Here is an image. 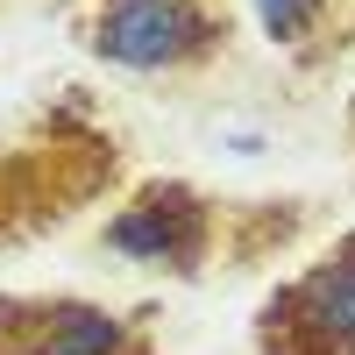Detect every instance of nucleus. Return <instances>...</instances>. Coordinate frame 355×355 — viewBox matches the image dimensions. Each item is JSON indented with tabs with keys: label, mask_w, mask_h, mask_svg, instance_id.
Returning <instances> with one entry per match:
<instances>
[{
	"label": "nucleus",
	"mask_w": 355,
	"mask_h": 355,
	"mask_svg": "<svg viewBox=\"0 0 355 355\" xmlns=\"http://www.w3.org/2000/svg\"><path fill=\"white\" fill-rule=\"evenodd\" d=\"M313 227H320L313 192H214L185 171H142L107 206L93 242H100V256L135 263L150 277L206 284V277L270 270Z\"/></svg>",
	"instance_id": "f257e3e1"
},
{
	"label": "nucleus",
	"mask_w": 355,
	"mask_h": 355,
	"mask_svg": "<svg viewBox=\"0 0 355 355\" xmlns=\"http://www.w3.org/2000/svg\"><path fill=\"white\" fill-rule=\"evenodd\" d=\"M135 185V142L93 85H50L0 128V256L36 249Z\"/></svg>",
	"instance_id": "f03ea898"
},
{
	"label": "nucleus",
	"mask_w": 355,
	"mask_h": 355,
	"mask_svg": "<svg viewBox=\"0 0 355 355\" xmlns=\"http://www.w3.org/2000/svg\"><path fill=\"white\" fill-rule=\"evenodd\" d=\"M64 28L93 64L121 78L199 85L234 57L242 0H85Z\"/></svg>",
	"instance_id": "7ed1b4c3"
},
{
	"label": "nucleus",
	"mask_w": 355,
	"mask_h": 355,
	"mask_svg": "<svg viewBox=\"0 0 355 355\" xmlns=\"http://www.w3.org/2000/svg\"><path fill=\"white\" fill-rule=\"evenodd\" d=\"M249 355H355V227L320 242L256 299Z\"/></svg>",
	"instance_id": "20e7f679"
},
{
	"label": "nucleus",
	"mask_w": 355,
	"mask_h": 355,
	"mask_svg": "<svg viewBox=\"0 0 355 355\" xmlns=\"http://www.w3.org/2000/svg\"><path fill=\"white\" fill-rule=\"evenodd\" d=\"M0 355H164V313L85 291H0Z\"/></svg>",
	"instance_id": "39448f33"
},
{
	"label": "nucleus",
	"mask_w": 355,
	"mask_h": 355,
	"mask_svg": "<svg viewBox=\"0 0 355 355\" xmlns=\"http://www.w3.org/2000/svg\"><path fill=\"white\" fill-rule=\"evenodd\" d=\"M341 0H249L256 28L270 36V50H284V64H299V57L320 43V28L334 21Z\"/></svg>",
	"instance_id": "423d86ee"
},
{
	"label": "nucleus",
	"mask_w": 355,
	"mask_h": 355,
	"mask_svg": "<svg viewBox=\"0 0 355 355\" xmlns=\"http://www.w3.org/2000/svg\"><path fill=\"white\" fill-rule=\"evenodd\" d=\"M341 64H355V0L334 8V21L320 28V43H313L291 71H299V78H327V71H341Z\"/></svg>",
	"instance_id": "0eeeda50"
},
{
	"label": "nucleus",
	"mask_w": 355,
	"mask_h": 355,
	"mask_svg": "<svg viewBox=\"0 0 355 355\" xmlns=\"http://www.w3.org/2000/svg\"><path fill=\"white\" fill-rule=\"evenodd\" d=\"M341 135H348V164H355V93L341 100Z\"/></svg>",
	"instance_id": "6e6552de"
},
{
	"label": "nucleus",
	"mask_w": 355,
	"mask_h": 355,
	"mask_svg": "<svg viewBox=\"0 0 355 355\" xmlns=\"http://www.w3.org/2000/svg\"><path fill=\"white\" fill-rule=\"evenodd\" d=\"M36 8H43V15H57V21H71V15L85 8V0H36Z\"/></svg>",
	"instance_id": "1a4fd4ad"
}]
</instances>
